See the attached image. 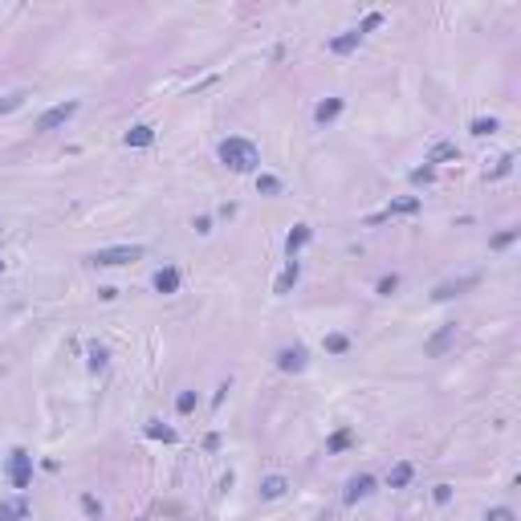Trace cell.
I'll use <instances>...</instances> for the list:
<instances>
[{"label":"cell","instance_id":"1","mask_svg":"<svg viewBox=\"0 0 521 521\" xmlns=\"http://www.w3.org/2000/svg\"><path fill=\"white\" fill-rule=\"evenodd\" d=\"M220 163L228 167V171H237V175H253V171L260 167V151L249 139L233 135V139L220 142Z\"/></svg>","mask_w":521,"mask_h":521},{"label":"cell","instance_id":"2","mask_svg":"<svg viewBox=\"0 0 521 521\" xmlns=\"http://www.w3.org/2000/svg\"><path fill=\"white\" fill-rule=\"evenodd\" d=\"M142 257V244H110V249H98L90 253V265L98 269H119V265H131V260Z\"/></svg>","mask_w":521,"mask_h":521},{"label":"cell","instance_id":"3","mask_svg":"<svg viewBox=\"0 0 521 521\" xmlns=\"http://www.w3.org/2000/svg\"><path fill=\"white\" fill-rule=\"evenodd\" d=\"M8 480H13V489H29L33 485V456L24 448L8 452Z\"/></svg>","mask_w":521,"mask_h":521},{"label":"cell","instance_id":"4","mask_svg":"<svg viewBox=\"0 0 521 521\" xmlns=\"http://www.w3.org/2000/svg\"><path fill=\"white\" fill-rule=\"evenodd\" d=\"M78 115V98H70V102H57V106H49L45 115L37 119V131L45 135V131H57V126H66V122Z\"/></svg>","mask_w":521,"mask_h":521},{"label":"cell","instance_id":"5","mask_svg":"<svg viewBox=\"0 0 521 521\" xmlns=\"http://www.w3.org/2000/svg\"><path fill=\"white\" fill-rule=\"evenodd\" d=\"M375 493V476L371 473H358L346 480V493H342V505H358V501H367Z\"/></svg>","mask_w":521,"mask_h":521},{"label":"cell","instance_id":"6","mask_svg":"<svg viewBox=\"0 0 521 521\" xmlns=\"http://www.w3.org/2000/svg\"><path fill=\"white\" fill-rule=\"evenodd\" d=\"M306 346H281L277 351V371L285 375H298V371H306Z\"/></svg>","mask_w":521,"mask_h":521},{"label":"cell","instance_id":"7","mask_svg":"<svg viewBox=\"0 0 521 521\" xmlns=\"http://www.w3.org/2000/svg\"><path fill=\"white\" fill-rule=\"evenodd\" d=\"M452 342H456V322H448V326H444L440 334H432V338H427V346H424L427 358H444Z\"/></svg>","mask_w":521,"mask_h":521},{"label":"cell","instance_id":"8","mask_svg":"<svg viewBox=\"0 0 521 521\" xmlns=\"http://www.w3.org/2000/svg\"><path fill=\"white\" fill-rule=\"evenodd\" d=\"M476 277H456V281H440L432 289V302H452V298H460L464 289H473Z\"/></svg>","mask_w":521,"mask_h":521},{"label":"cell","instance_id":"9","mask_svg":"<svg viewBox=\"0 0 521 521\" xmlns=\"http://www.w3.org/2000/svg\"><path fill=\"white\" fill-rule=\"evenodd\" d=\"M309 237H314V228H309V224H293V233L285 237V257L298 260V253L309 244Z\"/></svg>","mask_w":521,"mask_h":521},{"label":"cell","instance_id":"10","mask_svg":"<svg viewBox=\"0 0 521 521\" xmlns=\"http://www.w3.org/2000/svg\"><path fill=\"white\" fill-rule=\"evenodd\" d=\"M151 285H155V293H179V269H175V265H163V269H159V273H155V277H151Z\"/></svg>","mask_w":521,"mask_h":521},{"label":"cell","instance_id":"11","mask_svg":"<svg viewBox=\"0 0 521 521\" xmlns=\"http://www.w3.org/2000/svg\"><path fill=\"white\" fill-rule=\"evenodd\" d=\"M298 277H302V265H298V260H285L281 277L273 281V293H277V298H285V293H289V289L298 285Z\"/></svg>","mask_w":521,"mask_h":521},{"label":"cell","instance_id":"12","mask_svg":"<svg viewBox=\"0 0 521 521\" xmlns=\"http://www.w3.org/2000/svg\"><path fill=\"white\" fill-rule=\"evenodd\" d=\"M452 159H460V147L456 142H436L432 151H427V167H436V163H452Z\"/></svg>","mask_w":521,"mask_h":521},{"label":"cell","instance_id":"13","mask_svg":"<svg viewBox=\"0 0 521 521\" xmlns=\"http://www.w3.org/2000/svg\"><path fill=\"white\" fill-rule=\"evenodd\" d=\"M338 115H342V98H326V102H318V106H314V122H318V126L334 122Z\"/></svg>","mask_w":521,"mask_h":521},{"label":"cell","instance_id":"14","mask_svg":"<svg viewBox=\"0 0 521 521\" xmlns=\"http://www.w3.org/2000/svg\"><path fill=\"white\" fill-rule=\"evenodd\" d=\"M29 518V501L13 497V501H0V521H24Z\"/></svg>","mask_w":521,"mask_h":521},{"label":"cell","instance_id":"15","mask_svg":"<svg viewBox=\"0 0 521 521\" xmlns=\"http://www.w3.org/2000/svg\"><path fill=\"white\" fill-rule=\"evenodd\" d=\"M285 489H289V480H285L281 473H273V476H265V480H260V497H265V501L285 497Z\"/></svg>","mask_w":521,"mask_h":521},{"label":"cell","instance_id":"16","mask_svg":"<svg viewBox=\"0 0 521 521\" xmlns=\"http://www.w3.org/2000/svg\"><path fill=\"white\" fill-rule=\"evenodd\" d=\"M151 142H155V126H147V122H135L126 131V147H151Z\"/></svg>","mask_w":521,"mask_h":521},{"label":"cell","instance_id":"17","mask_svg":"<svg viewBox=\"0 0 521 521\" xmlns=\"http://www.w3.org/2000/svg\"><path fill=\"white\" fill-rule=\"evenodd\" d=\"M358 45H362V37H358L355 29H351V33H342V37H334V41H330V53H338V57H346V53H355Z\"/></svg>","mask_w":521,"mask_h":521},{"label":"cell","instance_id":"18","mask_svg":"<svg viewBox=\"0 0 521 521\" xmlns=\"http://www.w3.org/2000/svg\"><path fill=\"white\" fill-rule=\"evenodd\" d=\"M411 476H416V469H411L407 460H399V464L387 473V485H391V489H407V485H411Z\"/></svg>","mask_w":521,"mask_h":521},{"label":"cell","instance_id":"19","mask_svg":"<svg viewBox=\"0 0 521 521\" xmlns=\"http://www.w3.org/2000/svg\"><path fill=\"white\" fill-rule=\"evenodd\" d=\"M420 212V196H403V200H391V208L383 216H416Z\"/></svg>","mask_w":521,"mask_h":521},{"label":"cell","instance_id":"20","mask_svg":"<svg viewBox=\"0 0 521 521\" xmlns=\"http://www.w3.org/2000/svg\"><path fill=\"white\" fill-rule=\"evenodd\" d=\"M86 355H90V371H106V362H110V351L102 346V342H86Z\"/></svg>","mask_w":521,"mask_h":521},{"label":"cell","instance_id":"21","mask_svg":"<svg viewBox=\"0 0 521 521\" xmlns=\"http://www.w3.org/2000/svg\"><path fill=\"white\" fill-rule=\"evenodd\" d=\"M351 444H355V432H351V427H338L330 440H326V452L334 456V452H346Z\"/></svg>","mask_w":521,"mask_h":521},{"label":"cell","instance_id":"22","mask_svg":"<svg viewBox=\"0 0 521 521\" xmlns=\"http://www.w3.org/2000/svg\"><path fill=\"white\" fill-rule=\"evenodd\" d=\"M469 131H473L476 139H489V135H497V131H501V122L497 119H473V126H469Z\"/></svg>","mask_w":521,"mask_h":521},{"label":"cell","instance_id":"23","mask_svg":"<svg viewBox=\"0 0 521 521\" xmlns=\"http://www.w3.org/2000/svg\"><path fill=\"white\" fill-rule=\"evenodd\" d=\"M147 436H151V440H163V444H175V427H163L159 420L147 424Z\"/></svg>","mask_w":521,"mask_h":521},{"label":"cell","instance_id":"24","mask_svg":"<svg viewBox=\"0 0 521 521\" xmlns=\"http://www.w3.org/2000/svg\"><path fill=\"white\" fill-rule=\"evenodd\" d=\"M383 24V13H367V17H362V21H358V37H367V33H375V29H379Z\"/></svg>","mask_w":521,"mask_h":521},{"label":"cell","instance_id":"25","mask_svg":"<svg viewBox=\"0 0 521 521\" xmlns=\"http://www.w3.org/2000/svg\"><path fill=\"white\" fill-rule=\"evenodd\" d=\"M257 191L260 196H277V191H281V179H277V175H257Z\"/></svg>","mask_w":521,"mask_h":521},{"label":"cell","instance_id":"26","mask_svg":"<svg viewBox=\"0 0 521 521\" xmlns=\"http://www.w3.org/2000/svg\"><path fill=\"white\" fill-rule=\"evenodd\" d=\"M326 351H330V355H346V351H351V338H346V334H330V338H326Z\"/></svg>","mask_w":521,"mask_h":521},{"label":"cell","instance_id":"27","mask_svg":"<svg viewBox=\"0 0 521 521\" xmlns=\"http://www.w3.org/2000/svg\"><path fill=\"white\" fill-rule=\"evenodd\" d=\"M82 513H86V518H102V501L98 497H90V493H82Z\"/></svg>","mask_w":521,"mask_h":521},{"label":"cell","instance_id":"28","mask_svg":"<svg viewBox=\"0 0 521 521\" xmlns=\"http://www.w3.org/2000/svg\"><path fill=\"white\" fill-rule=\"evenodd\" d=\"M432 179H436V167H416V171H411V184H416V188H424V184H432Z\"/></svg>","mask_w":521,"mask_h":521},{"label":"cell","instance_id":"29","mask_svg":"<svg viewBox=\"0 0 521 521\" xmlns=\"http://www.w3.org/2000/svg\"><path fill=\"white\" fill-rule=\"evenodd\" d=\"M509 171H513V155H501V159H497V167L489 171V179H505Z\"/></svg>","mask_w":521,"mask_h":521},{"label":"cell","instance_id":"30","mask_svg":"<svg viewBox=\"0 0 521 521\" xmlns=\"http://www.w3.org/2000/svg\"><path fill=\"white\" fill-rule=\"evenodd\" d=\"M395 289H399V277H395V273H391V277H379V285H375V293H379V298H391Z\"/></svg>","mask_w":521,"mask_h":521},{"label":"cell","instance_id":"31","mask_svg":"<svg viewBox=\"0 0 521 521\" xmlns=\"http://www.w3.org/2000/svg\"><path fill=\"white\" fill-rule=\"evenodd\" d=\"M191 407H196V391H179V395H175V411H179V416H188Z\"/></svg>","mask_w":521,"mask_h":521},{"label":"cell","instance_id":"32","mask_svg":"<svg viewBox=\"0 0 521 521\" xmlns=\"http://www.w3.org/2000/svg\"><path fill=\"white\" fill-rule=\"evenodd\" d=\"M485 521H518V513H513L509 505H493V509H489V518H485Z\"/></svg>","mask_w":521,"mask_h":521},{"label":"cell","instance_id":"33","mask_svg":"<svg viewBox=\"0 0 521 521\" xmlns=\"http://www.w3.org/2000/svg\"><path fill=\"white\" fill-rule=\"evenodd\" d=\"M513 240H518V228H505V233H501V237H493L489 244H493V249H509Z\"/></svg>","mask_w":521,"mask_h":521},{"label":"cell","instance_id":"34","mask_svg":"<svg viewBox=\"0 0 521 521\" xmlns=\"http://www.w3.org/2000/svg\"><path fill=\"white\" fill-rule=\"evenodd\" d=\"M432 497H436V505H448V501H452V485H436Z\"/></svg>","mask_w":521,"mask_h":521},{"label":"cell","instance_id":"35","mask_svg":"<svg viewBox=\"0 0 521 521\" xmlns=\"http://www.w3.org/2000/svg\"><path fill=\"white\" fill-rule=\"evenodd\" d=\"M21 102H24V94H13V98H4V102H0V115H8V110H17Z\"/></svg>","mask_w":521,"mask_h":521},{"label":"cell","instance_id":"36","mask_svg":"<svg viewBox=\"0 0 521 521\" xmlns=\"http://www.w3.org/2000/svg\"><path fill=\"white\" fill-rule=\"evenodd\" d=\"M196 233H212V220H208V216H196Z\"/></svg>","mask_w":521,"mask_h":521},{"label":"cell","instance_id":"37","mask_svg":"<svg viewBox=\"0 0 521 521\" xmlns=\"http://www.w3.org/2000/svg\"><path fill=\"white\" fill-rule=\"evenodd\" d=\"M0 273H4V257H0Z\"/></svg>","mask_w":521,"mask_h":521},{"label":"cell","instance_id":"38","mask_svg":"<svg viewBox=\"0 0 521 521\" xmlns=\"http://www.w3.org/2000/svg\"><path fill=\"white\" fill-rule=\"evenodd\" d=\"M0 233H4V228H0Z\"/></svg>","mask_w":521,"mask_h":521}]
</instances>
